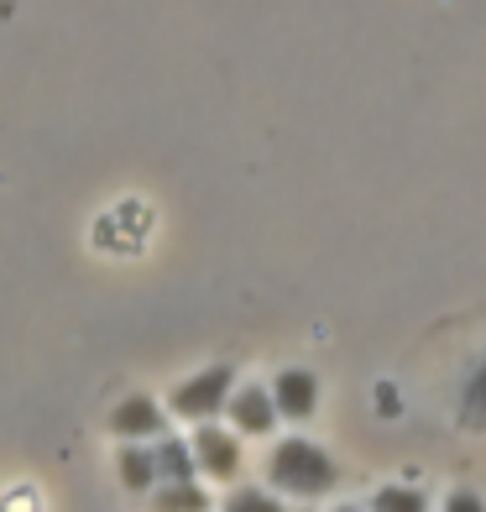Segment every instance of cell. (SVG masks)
Segmentation results:
<instances>
[{
    "label": "cell",
    "instance_id": "8",
    "mask_svg": "<svg viewBox=\"0 0 486 512\" xmlns=\"http://www.w3.org/2000/svg\"><path fill=\"white\" fill-rule=\"evenodd\" d=\"M115 476H121L126 492H152V486H157V455H152V445H121V450H115Z\"/></svg>",
    "mask_w": 486,
    "mask_h": 512
},
{
    "label": "cell",
    "instance_id": "6",
    "mask_svg": "<svg viewBox=\"0 0 486 512\" xmlns=\"http://www.w3.org/2000/svg\"><path fill=\"white\" fill-rule=\"evenodd\" d=\"M272 403H277V418L288 424H309L319 413V377L309 366H283L272 377Z\"/></svg>",
    "mask_w": 486,
    "mask_h": 512
},
{
    "label": "cell",
    "instance_id": "14",
    "mask_svg": "<svg viewBox=\"0 0 486 512\" xmlns=\"http://www.w3.org/2000/svg\"><path fill=\"white\" fill-rule=\"evenodd\" d=\"M335 512H372V507H335Z\"/></svg>",
    "mask_w": 486,
    "mask_h": 512
},
{
    "label": "cell",
    "instance_id": "2",
    "mask_svg": "<svg viewBox=\"0 0 486 512\" xmlns=\"http://www.w3.org/2000/svg\"><path fill=\"white\" fill-rule=\"evenodd\" d=\"M230 392H236V366L215 361V366L194 371V377H183L168 392L162 408H168L173 418H189V424H215V418L225 413V403H230Z\"/></svg>",
    "mask_w": 486,
    "mask_h": 512
},
{
    "label": "cell",
    "instance_id": "11",
    "mask_svg": "<svg viewBox=\"0 0 486 512\" xmlns=\"http://www.w3.org/2000/svg\"><path fill=\"white\" fill-rule=\"evenodd\" d=\"M220 512H288V507H283L277 492H267V486H236Z\"/></svg>",
    "mask_w": 486,
    "mask_h": 512
},
{
    "label": "cell",
    "instance_id": "9",
    "mask_svg": "<svg viewBox=\"0 0 486 512\" xmlns=\"http://www.w3.org/2000/svg\"><path fill=\"white\" fill-rule=\"evenodd\" d=\"M210 492L199 481H157L152 486V512H210Z\"/></svg>",
    "mask_w": 486,
    "mask_h": 512
},
{
    "label": "cell",
    "instance_id": "7",
    "mask_svg": "<svg viewBox=\"0 0 486 512\" xmlns=\"http://www.w3.org/2000/svg\"><path fill=\"white\" fill-rule=\"evenodd\" d=\"M152 455H157V481H199V465H194L189 439L162 434V439H152Z\"/></svg>",
    "mask_w": 486,
    "mask_h": 512
},
{
    "label": "cell",
    "instance_id": "4",
    "mask_svg": "<svg viewBox=\"0 0 486 512\" xmlns=\"http://www.w3.org/2000/svg\"><path fill=\"white\" fill-rule=\"evenodd\" d=\"M110 434L121 439V445H152V439L168 434V408L147 392H131L110 408Z\"/></svg>",
    "mask_w": 486,
    "mask_h": 512
},
{
    "label": "cell",
    "instance_id": "1",
    "mask_svg": "<svg viewBox=\"0 0 486 512\" xmlns=\"http://www.w3.org/2000/svg\"><path fill=\"white\" fill-rule=\"evenodd\" d=\"M267 486L283 497H304V502L330 497L340 486V465H335L330 450H319L314 439L288 434V439H277L272 455H267Z\"/></svg>",
    "mask_w": 486,
    "mask_h": 512
},
{
    "label": "cell",
    "instance_id": "5",
    "mask_svg": "<svg viewBox=\"0 0 486 512\" xmlns=\"http://www.w3.org/2000/svg\"><path fill=\"white\" fill-rule=\"evenodd\" d=\"M225 418L236 434H251V439H267L277 429V403H272V387L262 382H236V392H230L225 403Z\"/></svg>",
    "mask_w": 486,
    "mask_h": 512
},
{
    "label": "cell",
    "instance_id": "12",
    "mask_svg": "<svg viewBox=\"0 0 486 512\" xmlns=\"http://www.w3.org/2000/svg\"><path fill=\"white\" fill-rule=\"evenodd\" d=\"M372 512H429V497L419 486H382L372 497Z\"/></svg>",
    "mask_w": 486,
    "mask_h": 512
},
{
    "label": "cell",
    "instance_id": "10",
    "mask_svg": "<svg viewBox=\"0 0 486 512\" xmlns=\"http://www.w3.org/2000/svg\"><path fill=\"white\" fill-rule=\"evenodd\" d=\"M460 424L486 429V356L466 371V382H460Z\"/></svg>",
    "mask_w": 486,
    "mask_h": 512
},
{
    "label": "cell",
    "instance_id": "3",
    "mask_svg": "<svg viewBox=\"0 0 486 512\" xmlns=\"http://www.w3.org/2000/svg\"><path fill=\"white\" fill-rule=\"evenodd\" d=\"M189 450H194L199 476H210V481H236V476H241V434H236V429L194 424Z\"/></svg>",
    "mask_w": 486,
    "mask_h": 512
},
{
    "label": "cell",
    "instance_id": "13",
    "mask_svg": "<svg viewBox=\"0 0 486 512\" xmlns=\"http://www.w3.org/2000/svg\"><path fill=\"white\" fill-rule=\"evenodd\" d=\"M439 512H486V497L481 492H471V486H455V492L445 497V507Z\"/></svg>",
    "mask_w": 486,
    "mask_h": 512
}]
</instances>
